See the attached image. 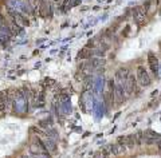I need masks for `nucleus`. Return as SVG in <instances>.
<instances>
[{"label": "nucleus", "instance_id": "obj_6", "mask_svg": "<svg viewBox=\"0 0 161 158\" xmlns=\"http://www.w3.org/2000/svg\"><path fill=\"white\" fill-rule=\"evenodd\" d=\"M148 64L150 67V71L157 75L158 74V60H157V57H156L154 52H149L148 54Z\"/></svg>", "mask_w": 161, "mask_h": 158}, {"label": "nucleus", "instance_id": "obj_11", "mask_svg": "<svg viewBox=\"0 0 161 158\" xmlns=\"http://www.w3.org/2000/svg\"><path fill=\"white\" fill-rule=\"evenodd\" d=\"M157 4H161V0H157Z\"/></svg>", "mask_w": 161, "mask_h": 158}, {"label": "nucleus", "instance_id": "obj_9", "mask_svg": "<svg viewBox=\"0 0 161 158\" xmlns=\"http://www.w3.org/2000/svg\"><path fill=\"white\" fill-rule=\"evenodd\" d=\"M129 31H130V25H126V27H125V31H122V35L124 36H128Z\"/></svg>", "mask_w": 161, "mask_h": 158}, {"label": "nucleus", "instance_id": "obj_1", "mask_svg": "<svg viewBox=\"0 0 161 158\" xmlns=\"http://www.w3.org/2000/svg\"><path fill=\"white\" fill-rule=\"evenodd\" d=\"M136 79L142 87H148L152 83V78H150L148 70L145 68V66L142 64H138L137 68H136Z\"/></svg>", "mask_w": 161, "mask_h": 158}, {"label": "nucleus", "instance_id": "obj_7", "mask_svg": "<svg viewBox=\"0 0 161 158\" xmlns=\"http://www.w3.org/2000/svg\"><path fill=\"white\" fill-rule=\"evenodd\" d=\"M129 73H130V70L128 67H119L117 70V73H115V80H117L118 83L122 84L124 80L126 79V76L129 75Z\"/></svg>", "mask_w": 161, "mask_h": 158}, {"label": "nucleus", "instance_id": "obj_5", "mask_svg": "<svg viewBox=\"0 0 161 158\" xmlns=\"http://www.w3.org/2000/svg\"><path fill=\"white\" fill-rule=\"evenodd\" d=\"M133 19H134V22L137 23L138 25H141L144 22H145V15H147V12L144 11V8L142 6H137V7H134L133 8Z\"/></svg>", "mask_w": 161, "mask_h": 158}, {"label": "nucleus", "instance_id": "obj_4", "mask_svg": "<svg viewBox=\"0 0 161 158\" xmlns=\"http://www.w3.org/2000/svg\"><path fill=\"white\" fill-rule=\"evenodd\" d=\"M113 94H114V103L115 105H121V103H124V102H125V96H126V93H125L124 86L121 84V83L114 84Z\"/></svg>", "mask_w": 161, "mask_h": 158}, {"label": "nucleus", "instance_id": "obj_3", "mask_svg": "<svg viewBox=\"0 0 161 158\" xmlns=\"http://www.w3.org/2000/svg\"><path fill=\"white\" fill-rule=\"evenodd\" d=\"M114 84H115L114 80L109 79L108 83H106V89H105V91H103V101H105V103H106L108 107H110V106L114 103V94H113Z\"/></svg>", "mask_w": 161, "mask_h": 158}, {"label": "nucleus", "instance_id": "obj_2", "mask_svg": "<svg viewBox=\"0 0 161 158\" xmlns=\"http://www.w3.org/2000/svg\"><path fill=\"white\" fill-rule=\"evenodd\" d=\"M122 86H124L125 93L128 95H132V94L138 91V82H137V79H136V75L132 73V71H130L129 75L126 76V79L124 80Z\"/></svg>", "mask_w": 161, "mask_h": 158}, {"label": "nucleus", "instance_id": "obj_8", "mask_svg": "<svg viewBox=\"0 0 161 158\" xmlns=\"http://www.w3.org/2000/svg\"><path fill=\"white\" fill-rule=\"evenodd\" d=\"M43 144H44V146H46V149H47V150L53 151V153L57 151V144L54 142L53 138H50V137H46V138L43 139Z\"/></svg>", "mask_w": 161, "mask_h": 158}, {"label": "nucleus", "instance_id": "obj_10", "mask_svg": "<svg viewBox=\"0 0 161 158\" xmlns=\"http://www.w3.org/2000/svg\"><path fill=\"white\" fill-rule=\"evenodd\" d=\"M20 158H31V157H28V155H22Z\"/></svg>", "mask_w": 161, "mask_h": 158}]
</instances>
